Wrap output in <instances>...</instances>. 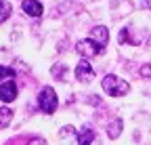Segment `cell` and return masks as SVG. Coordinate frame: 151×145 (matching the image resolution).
<instances>
[{
    "instance_id": "obj_1",
    "label": "cell",
    "mask_w": 151,
    "mask_h": 145,
    "mask_svg": "<svg viewBox=\"0 0 151 145\" xmlns=\"http://www.w3.org/2000/svg\"><path fill=\"white\" fill-rule=\"evenodd\" d=\"M101 86H103L105 93H107V95H111V97H124L128 90H130L128 82H126V80H122V78H118L116 74H107V76L103 78Z\"/></svg>"
},
{
    "instance_id": "obj_2",
    "label": "cell",
    "mask_w": 151,
    "mask_h": 145,
    "mask_svg": "<svg viewBox=\"0 0 151 145\" xmlns=\"http://www.w3.org/2000/svg\"><path fill=\"white\" fill-rule=\"evenodd\" d=\"M57 105H59V99H57L55 88L52 86L40 88V93H38V107H40L44 114H55Z\"/></svg>"
},
{
    "instance_id": "obj_3",
    "label": "cell",
    "mask_w": 151,
    "mask_h": 145,
    "mask_svg": "<svg viewBox=\"0 0 151 145\" xmlns=\"http://www.w3.org/2000/svg\"><path fill=\"white\" fill-rule=\"evenodd\" d=\"M76 50H78L84 59H88V57H97V55H101V53H103V46L97 44L94 40H90V38H86V40H78V44H76Z\"/></svg>"
},
{
    "instance_id": "obj_4",
    "label": "cell",
    "mask_w": 151,
    "mask_h": 145,
    "mask_svg": "<svg viewBox=\"0 0 151 145\" xmlns=\"http://www.w3.org/2000/svg\"><path fill=\"white\" fill-rule=\"evenodd\" d=\"M76 78L80 82H90L94 78V67L88 63V59H80L76 65Z\"/></svg>"
},
{
    "instance_id": "obj_5",
    "label": "cell",
    "mask_w": 151,
    "mask_h": 145,
    "mask_svg": "<svg viewBox=\"0 0 151 145\" xmlns=\"http://www.w3.org/2000/svg\"><path fill=\"white\" fill-rule=\"evenodd\" d=\"M0 99L4 103H11L17 99V84L11 80V82H2L0 84Z\"/></svg>"
},
{
    "instance_id": "obj_6",
    "label": "cell",
    "mask_w": 151,
    "mask_h": 145,
    "mask_svg": "<svg viewBox=\"0 0 151 145\" xmlns=\"http://www.w3.org/2000/svg\"><path fill=\"white\" fill-rule=\"evenodd\" d=\"M88 38L94 40L97 44H101V46H105L107 40H109V30H107L105 25H97V27L90 30V36H88Z\"/></svg>"
},
{
    "instance_id": "obj_7",
    "label": "cell",
    "mask_w": 151,
    "mask_h": 145,
    "mask_svg": "<svg viewBox=\"0 0 151 145\" xmlns=\"http://www.w3.org/2000/svg\"><path fill=\"white\" fill-rule=\"evenodd\" d=\"M21 9H23V13L29 15V17H40V15H42V4L38 2V0H23V2H21Z\"/></svg>"
},
{
    "instance_id": "obj_8",
    "label": "cell",
    "mask_w": 151,
    "mask_h": 145,
    "mask_svg": "<svg viewBox=\"0 0 151 145\" xmlns=\"http://www.w3.org/2000/svg\"><path fill=\"white\" fill-rule=\"evenodd\" d=\"M76 139H78V145H90L94 141V131L86 126V128H82L78 135H76Z\"/></svg>"
},
{
    "instance_id": "obj_9",
    "label": "cell",
    "mask_w": 151,
    "mask_h": 145,
    "mask_svg": "<svg viewBox=\"0 0 151 145\" xmlns=\"http://www.w3.org/2000/svg\"><path fill=\"white\" fill-rule=\"evenodd\" d=\"M122 126H124V122H122L120 118H116V120H113V124H109V128H107V135H109L111 139L120 137V133H122Z\"/></svg>"
},
{
    "instance_id": "obj_10",
    "label": "cell",
    "mask_w": 151,
    "mask_h": 145,
    "mask_svg": "<svg viewBox=\"0 0 151 145\" xmlns=\"http://www.w3.org/2000/svg\"><path fill=\"white\" fill-rule=\"evenodd\" d=\"M11 13H13L11 2H6V0H0V23H2V21H6L9 17H11Z\"/></svg>"
},
{
    "instance_id": "obj_11",
    "label": "cell",
    "mask_w": 151,
    "mask_h": 145,
    "mask_svg": "<svg viewBox=\"0 0 151 145\" xmlns=\"http://www.w3.org/2000/svg\"><path fill=\"white\" fill-rule=\"evenodd\" d=\"M11 120H13V112L9 110V107H0V128L9 126Z\"/></svg>"
},
{
    "instance_id": "obj_12",
    "label": "cell",
    "mask_w": 151,
    "mask_h": 145,
    "mask_svg": "<svg viewBox=\"0 0 151 145\" xmlns=\"http://www.w3.org/2000/svg\"><path fill=\"white\" fill-rule=\"evenodd\" d=\"M15 78V69L9 65H0V80L2 82H11Z\"/></svg>"
},
{
    "instance_id": "obj_13",
    "label": "cell",
    "mask_w": 151,
    "mask_h": 145,
    "mask_svg": "<svg viewBox=\"0 0 151 145\" xmlns=\"http://www.w3.org/2000/svg\"><path fill=\"white\" fill-rule=\"evenodd\" d=\"M139 74H141L143 78H151V63H145V65L139 69Z\"/></svg>"
},
{
    "instance_id": "obj_14",
    "label": "cell",
    "mask_w": 151,
    "mask_h": 145,
    "mask_svg": "<svg viewBox=\"0 0 151 145\" xmlns=\"http://www.w3.org/2000/svg\"><path fill=\"white\" fill-rule=\"evenodd\" d=\"M27 145H46V143H44V139H40V137H34V139L27 141Z\"/></svg>"
},
{
    "instance_id": "obj_15",
    "label": "cell",
    "mask_w": 151,
    "mask_h": 145,
    "mask_svg": "<svg viewBox=\"0 0 151 145\" xmlns=\"http://www.w3.org/2000/svg\"><path fill=\"white\" fill-rule=\"evenodd\" d=\"M145 6H147V9H151V0H145Z\"/></svg>"
}]
</instances>
